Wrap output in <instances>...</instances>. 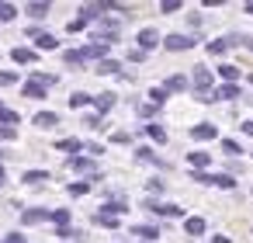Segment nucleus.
I'll list each match as a JSON object with an SVG mask.
<instances>
[{"instance_id": "obj_1", "label": "nucleus", "mask_w": 253, "mask_h": 243, "mask_svg": "<svg viewBox=\"0 0 253 243\" xmlns=\"http://www.w3.org/2000/svg\"><path fill=\"white\" fill-rule=\"evenodd\" d=\"M191 87L198 91V101L201 97H208L215 87H211V70L208 66H194V73H191Z\"/></svg>"}, {"instance_id": "obj_2", "label": "nucleus", "mask_w": 253, "mask_h": 243, "mask_svg": "<svg viewBox=\"0 0 253 243\" xmlns=\"http://www.w3.org/2000/svg\"><path fill=\"white\" fill-rule=\"evenodd\" d=\"M194 42H198L194 35H180V32H177V35H167V39H163V49H170V52H187V49H194Z\"/></svg>"}, {"instance_id": "obj_3", "label": "nucleus", "mask_w": 253, "mask_h": 243, "mask_svg": "<svg viewBox=\"0 0 253 243\" xmlns=\"http://www.w3.org/2000/svg\"><path fill=\"white\" fill-rule=\"evenodd\" d=\"M187 132H191L194 143H211V139H218V125H211V122H198V125H191Z\"/></svg>"}, {"instance_id": "obj_4", "label": "nucleus", "mask_w": 253, "mask_h": 243, "mask_svg": "<svg viewBox=\"0 0 253 243\" xmlns=\"http://www.w3.org/2000/svg\"><path fill=\"white\" fill-rule=\"evenodd\" d=\"M135 42H139V49H142V52H153L156 46H163V35H160L156 28H142V32L135 35Z\"/></svg>"}, {"instance_id": "obj_5", "label": "nucleus", "mask_w": 253, "mask_h": 243, "mask_svg": "<svg viewBox=\"0 0 253 243\" xmlns=\"http://www.w3.org/2000/svg\"><path fill=\"white\" fill-rule=\"evenodd\" d=\"M146 208H149L153 215H167V219H180V215H184V208L173 205V201H146Z\"/></svg>"}, {"instance_id": "obj_6", "label": "nucleus", "mask_w": 253, "mask_h": 243, "mask_svg": "<svg viewBox=\"0 0 253 243\" xmlns=\"http://www.w3.org/2000/svg\"><path fill=\"white\" fill-rule=\"evenodd\" d=\"M49 219H52V208H25L21 212L25 226H39V222H49Z\"/></svg>"}, {"instance_id": "obj_7", "label": "nucleus", "mask_w": 253, "mask_h": 243, "mask_svg": "<svg viewBox=\"0 0 253 243\" xmlns=\"http://www.w3.org/2000/svg\"><path fill=\"white\" fill-rule=\"evenodd\" d=\"M49 11H52L49 0H32V4H25V14H28V18H35V21L49 18Z\"/></svg>"}, {"instance_id": "obj_8", "label": "nucleus", "mask_w": 253, "mask_h": 243, "mask_svg": "<svg viewBox=\"0 0 253 243\" xmlns=\"http://www.w3.org/2000/svg\"><path fill=\"white\" fill-rule=\"evenodd\" d=\"M243 91H239V84H222V87H215L211 91V101H236Z\"/></svg>"}, {"instance_id": "obj_9", "label": "nucleus", "mask_w": 253, "mask_h": 243, "mask_svg": "<svg viewBox=\"0 0 253 243\" xmlns=\"http://www.w3.org/2000/svg\"><path fill=\"white\" fill-rule=\"evenodd\" d=\"M108 49H111V46H104V42H90V46H84L80 52H84V59H101V63H104V59H108Z\"/></svg>"}, {"instance_id": "obj_10", "label": "nucleus", "mask_w": 253, "mask_h": 243, "mask_svg": "<svg viewBox=\"0 0 253 243\" xmlns=\"http://www.w3.org/2000/svg\"><path fill=\"white\" fill-rule=\"evenodd\" d=\"M11 59H14V63H21V66H32V63L39 59V52H35V49H28V46H18V49H11Z\"/></svg>"}, {"instance_id": "obj_11", "label": "nucleus", "mask_w": 253, "mask_h": 243, "mask_svg": "<svg viewBox=\"0 0 253 243\" xmlns=\"http://www.w3.org/2000/svg\"><path fill=\"white\" fill-rule=\"evenodd\" d=\"M56 49H59V39H56V35L42 32V35L35 39V52H56Z\"/></svg>"}, {"instance_id": "obj_12", "label": "nucleus", "mask_w": 253, "mask_h": 243, "mask_svg": "<svg viewBox=\"0 0 253 243\" xmlns=\"http://www.w3.org/2000/svg\"><path fill=\"white\" fill-rule=\"evenodd\" d=\"M187 163H191V170H205V167H211V153L194 149V153H187Z\"/></svg>"}, {"instance_id": "obj_13", "label": "nucleus", "mask_w": 253, "mask_h": 243, "mask_svg": "<svg viewBox=\"0 0 253 243\" xmlns=\"http://www.w3.org/2000/svg\"><path fill=\"white\" fill-rule=\"evenodd\" d=\"M104 11H108V4H84L80 7V21H97Z\"/></svg>"}, {"instance_id": "obj_14", "label": "nucleus", "mask_w": 253, "mask_h": 243, "mask_svg": "<svg viewBox=\"0 0 253 243\" xmlns=\"http://www.w3.org/2000/svg\"><path fill=\"white\" fill-rule=\"evenodd\" d=\"M163 87H167V94H173V91H187V87H191V80H187L184 73H173V77H167V80H163Z\"/></svg>"}, {"instance_id": "obj_15", "label": "nucleus", "mask_w": 253, "mask_h": 243, "mask_svg": "<svg viewBox=\"0 0 253 243\" xmlns=\"http://www.w3.org/2000/svg\"><path fill=\"white\" fill-rule=\"evenodd\" d=\"M45 91H49V87H45V84H39V80H28V84L21 87V94H25V97H32V101H42V97H45Z\"/></svg>"}, {"instance_id": "obj_16", "label": "nucleus", "mask_w": 253, "mask_h": 243, "mask_svg": "<svg viewBox=\"0 0 253 243\" xmlns=\"http://www.w3.org/2000/svg\"><path fill=\"white\" fill-rule=\"evenodd\" d=\"M115 101H118V97H115L111 91H108V94H97V97H94V108H97V115H108V111L115 108Z\"/></svg>"}, {"instance_id": "obj_17", "label": "nucleus", "mask_w": 253, "mask_h": 243, "mask_svg": "<svg viewBox=\"0 0 253 243\" xmlns=\"http://www.w3.org/2000/svg\"><path fill=\"white\" fill-rule=\"evenodd\" d=\"M70 170H80V174L94 177V160L90 156H70Z\"/></svg>"}, {"instance_id": "obj_18", "label": "nucleus", "mask_w": 253, "mask_h": 243, "mask_svg": "<svg viewBox=\"0 0 253 243\" xmlns=\"http://www.w3.org/2000/svg\"><path fill=\"white\" fill-rule=\"evenodd\" d=\"M205 229H208V226H205V219H201V215H191V219H184V233H187V236H201Z\"/></svg>"}, {"instance_id": "obj_19", "label": "nucleus", "mask_w": 253, "mask_h": 243, "mask_svg": "<svg viewBox=\"0 0 253 243\" xmlns=\"http://www.w3.org/2000/svg\"><path fill=\"white\" fill-rule=\"evenodd\" d=\"M35 125H39V129H56V125H59V115H56V111H39V115H35Z\"/></svg>"}, {"instance_id": "obj_20", "label": "nucleus", "mask_w": 253, "mask_h": 243, "mask_svg": "<svg viewBox=\"0 0 253 243\" xmlns=\"http://www.w3.org/2000/svg\"><path fill=\"white\" fill-rule=\"evenodd\" d=\"M21 181H25V184H45V181H52V174H49V170H25Z\"/></svg>"}, {"instance_id": "obj_21", "label": "nucleus", "mask_w": 253, "mask_h": 243, "mask_svg": "<svg viewBox=\"0 0 253 243\" xmlns=\"http://www.w3.org/2000/svg\"><path fill=\"white\" fill-rule=\"evenodd\" d=\"M128 233H132V236H142L146 243H153V240L160 236V229H156V226H132Z\"/></svg>"}, {"instance_id": "obj_22", "label": "nucleus", "mask_w": 253, "mask_h": 243, "mask_svg": "<svg viewBox=\"0 0 253 243\" xmlns=\"http://www.w3.org/2000/svg\"><path fill=\"white\" fill-rule=\"evenodd\" d=\"M218 77H222L225 84H236V80H239V66H232V63H222V66H218Z\"/></svg>"}, {"instance_id": "obj_23", "label": "nucleus", "mask_w": 253, "mask_h": 243, "mask_svg": "<svg viewBox=\"0 0 253 243\" xmlns=\"http://www.w3.org/2000/svg\"><path fill=\"white\" fill-rule=\"evenodd\" d=\"M146 136H149L153 143H167V129H163L160 122H149V125H146Z\"/></svg>"}, {"instance_id": "obj_24", "label": "nucleus", "mask_w": 253, "mask_h": 243, "mask_svg": "<svg viewBox=\"0 0 253 243\" xmlns=\"http://www.w3.org/2000/svg\"><path fill=\"white\" fill-rule=\"evenodd\" d=\"M87 104H94L90 94H84V91H73L70 94V108H87Z\"/></svg>"}, {"instance_id": "obj_25", "label": "nucleus", "mask_w": 253, "mask_h": 243, "mask_svg": "<svg viewBox=\"0 0 253 243\" xmlns=\"http://www.w3.org/2000/svg\"><path fill=\"white\" fill-rule=\"evenodd\" d=\"M211 184H215V188H222V191H232V188H236V177H232V174H215V177H211Z\"/></svg>"}, {"instance_id": "obj_26", "label": "nucleus", "mask_w": 253, "mask_h": 243, "mask_svg": "<svg viewBox=\"0 0 253 243\" xmlns=\"http://www.w3.org/2000/svg\"><path fill=\"white\" fill-rule=\"evenodd\" d=\"M56 149H63V153H80V149H84V143H80V139H59V143H56Z\"/></svg>"}, {"instance_id": "obj_27", "label": "nucleus", "mask_w": 253, "mask_h": 243, "mask_svg": "<svg viewBox=\"0 0 253 243\" xmlns=\"http://www.w3.org/2000/svg\"><path fill=\"white\" fill-rule=\"evenodd\" d=\"M167 97H170V94H167V87H153V91H149V104H156V108H160V104H167Z\"/></svg>"}, {"instance_id": "obj_28", "label": "nucleus", "mask_w": 253, "mask_h": 243, "mask_svg": "<svg viewBox=\"0 0 253 243\" xmlns=\"http://www.w3.org/2000/svg\"><path fill=\"white\" fill-rule=\"evenodd\" d=\"M90 184H94V181H77V184H70L66 191H70V198H80V194H87V191H90Z\"/></svg>"}, {"instance_id": "obj_29", "label": "nucleus", "mask_w": 253, "mask_h": 243, "mask_svg": "<svg viewBox=\"0 0 253 243\" xmlns=\"http://www.w3.org/2000/svg\"><path fill=\"white\" fill-rule=\"evenodd\" d=\"M18 122H21V115H18V111H11V108L0 111V125H11V129H14Z\"/></svg>"}, {"instance_id": "obj_30", "label": "nucleus", "mask_w": 253, "mask_h": 243, "mask_svg": "<svg viewBox=\"0 0 253 243\" xmlns=\"http://www.w3.org/2000/svg\"><path fill=\"white\" fill-rule=\"evenodd\" d=\"M225 49H232L229 39H215V42H208V52H211V56H222Z\"/></svg>"}, {"instance_id": "obj_31", "label": "nucleus", "mask_w": 253, "mask_h": 243, "mask_svg": "<svg viewBox=\"0 0 253 243\" xmlns=\"http://www.w3.org/2000/svg\"><path fill=\"white\" fill-rule=\"evenodd\" d=\"M122 66H118V59H104V63H97V73H104V77H111V73H118Z\"/></svg>"}, {"instance_id": "obj_32", "label": "nucleus", "mask_w": 253, "mask_h": 243, "mask_svg": "<svg viewBox=\"0 0 253 243\" xmlns=\"http://www.w3.org/2000/svg\"><path fill=\"white\" fill-rule=\"evenodd\" d=\"M135 160H142V163H160L156 153H153L149 146H139V149H135Z\"/></svg>"}, {"instance_id": "obj_33", "label": "nucleus", "mask_w": 253, "mask_h": 243, "mask_svg": "<svg viewBox=\"0 0 253 243\" xmlns=\"http://www.w3.org/2000/svg\"><path fill=\"white\" fill-rule=\"evenodd\" d=\"M52 222L63 229V226H70V208H52Z\"/></svg>"}, {"instance_id": "obj_34", "label": "nucleus", "mask_w": 253, "mask_h": 243, "mask_svg": "<svg viewBox=\"0 0 253 243\" xmlns=\"http://www.w3.org/2000/svg\"><path fill=\"white\" fill-rule=\"evenodd\" d=\"M94 222H97V226H104V229H115V226H118V219H115V215H108V212H97V215H94Z\"/></svg>"}, {"instance_id": "obj_35", "label": "nucleus", "mask_w": 253, "mask_h": 243, "mask_svg": "<svg viewBox=\"0 0 253 243\" xmlns=\"http://www.w3.org/2000/svg\"><path fill=\"white\" fill-rule=\"evenodd\" d=\"M63 59H66L70 66H80V63H84V52H80V49H66V52H63Z\"/></svg>"}, {"instance_id": "obj_36", "label": "nucleus", "mask_w": 253, "mask_h": 243, "mask_svg": "<svg viewBox=\"0 0 253 243\" xmlns=\"http://www.w3.org/2000/svg\"><path fill=\"white\" fill-rule=\"evenodd\" d=\"M222 153H229V156H239V153H243V146H239L236 139H222Z\"/></svg>"}, {"instance_id": "obj_37", "label": "nucleus", "mask_w": 253, "mask_h": 243, "mask_svg": "<svg viewBox=\"0 0 253 243\" xmlns=\"http://www.w3.org/2000/svg\"><path fill=\"white\" fill-rule=\"evenodd\" d=\"M184 4H180V0H163V4H160V14H177Z\"/></svg>"}, {"instance_id": "obj_38", "label": "nucleus", "mask_w": 253, "mask_h": 243, "mask_svg": "<svg viewBox=\"0 0 253 243\" xmlns=\"http://www.w3.org/2000/svg\"><path fill=\"white\" fill-rule=\"evenodd\" d=\"M18 18V7L14 4H0V21H14Z\"/></svg>"}, {"instance_id": "obj_39", "label": "nucleus", "mask_w": 253, "mask_h": 243, "mask_svg": "<svg viewBox=\"0 0 253 243\" xmlns=\"http://www.w3.org/2000/svg\"><path fill=\"white\" fill-rule=\"evenodd\" d=\"M56 236H59V240H80L84 233H80V229H70V226H63V229H56Z\"/></svg>"}, {"instance_id": "obj_40", "label": "nucleus", "mask_w": 253, "mask_h": 243, "mask_svg": "<svg viewBox=\"0 0 253 243\" xmlns=\"http://www.w3.org/2000/svg\"><path fill=\"white\" fill-rule=\"evenodd\" d=\"M11 139H18V129H11V125H0V143H11Z\"/></svg>"}, {"instance_id": "obj_41", "label": "nucleus", "mask_w": 253, "mask_h": 243, "mask_svg": "<svg viewBox=\"0 0 253 243\" xmlns=\"http://www.w3.org/2000/svg\"><path fill=\"white\" fill-rule=\"evenodd\" d=\"M211 177H215V174H205V170H191V181H198V184H211Z\"/></svg>"}, {"instance_id": "obj_42", "label": "nucleus", "mask_w": 253, "mask_h": 243, "mask_svg": "<svg viewBox=\"0 0 253 243\" xmlns=\"http://www.w3.org/2000/svg\"><path fill=\"white\" fill-rule=\"evenodd\" d=\"M84 28H87V21H80V18H73V21L66 25V32H70V35H77V32H84Z\"/></svg>"}, {"instance_id": "obj_43", "label": "nucleus", "mask_w": 253, "mask_h": 243, "mask_svg": "<svg viewBox=\"0 0 253 243\" xmlns=\"http://www.w3.org/2000/svg\"><path fill=\"white\" fill-rule=\"evenodd\" d=\"M87 125L90 129H104V115H87Z\"/></svg>"}, {"instance_id": "obj_44", "label": "nucleus", "mask_w": 253, "mask_h": 243, "mask_svg": "<svg viewBox=\"0 0 253 243\" xmlns=\"http://www.w3.org/2000/svg\"><path fill=\"white\" fill-rule=\"evenodd\" d=\"M11 84H18V73H0V87H11Z\"/></svg>"}, {"instance_id": "obj_45", "label": "nucleus", "mask_w": 253, "mask_h": 243, "mask_svg": "<svg viewBox=\"0 0 253 243\" xmlns=\"http://www.w3.org/2000/svg\"><path fill=\"white\" fill-rule=\"evenodd\" d=\"M135 111H139V115H142V118H149V115H156V104H139V108H135Z\"/></svg>"}, {"instance_id": "obj_46", "label": "nucleus", "mask_w": 253, "mask_h": 243, "mask_svg": "<svg viewBox=\"0 0 253 243\" xmlns=\"http://www.w3.org/2000/svg\"><path fill=\"white\" fill-rule=\"evenodd\" d=\"M142 59H146L142 49H132V52H128V63H142Z\"/></svg>"}, {"instance_id": "obj_47", "label": "nucleus", "mask_w": 253, "mask_h": 243, "mask_svg": "<svg viewBox=\"0 0 253 243\" xmlns=\"http://www.w3.org/2000/svg\"><path fill=\"white\" fill-rule=\"evenodd\" d=\"M146 188H149V191H153V194H160V191H163V188H167V184H163V181H156V177H153V181H149V184H146Z\"/></svg>"}, {"instance_id": "obj_48", "label": "nucleus", "mask_w": 253, "mask_h": 243, "mask_svg": "<svg viewBox=\"0 0 253 243\" xmlns=\"http://www.w3.org/2000/svg\"><path fill=\"white\" fill-rule=\"evenodd\" d=\"M87 149H90V156H101V153H104V146H101V143H90Z\"/></svg>"}, {"instance_id": "obj_49", "label": "nucleus", "mask_w": 253, "mask_h": 243, "mask_svg": "<svg viewBox=\"0 0 253 243\" xmlns=\"http://www.w3.org/2000/svg\"><path fill=\"white\" fill-rule=\"evenodd\" d=\"M239 132H243V136H250V139H253V122H243V125H239Z\"/></svg>"}, {"instance_id": "obj_50", "label": "nucleus", "mask_w": 253, "mask_h": 243, "mask_svg": "<svg viewBox=\"0 0 253 243\" xmlns=\"http://www.w3.org/2000/svg\"><path fill=\"white\" fill-rule=\"evenodd\" d=\"M243 14H253V0H250V4H243Z\"/></svg>"}, {"instance_id": "obj_51", "label": "nucleus", "mask_w": 253, "mask_h": 243, "mask_svg": "<svg viewBox=\"0 0 253 243\" xmlns=\"http://www.w3.org/2000/svg\"><path fill=\"white\" fill-rule=\"evenodd\" d=\"M211 243H229V236H211Z\"/></svg>"}, {"instance_id": "obj_52", "label": "nucleus", "mask_w": 253, "mask_h": 243, "mask_svg": "<svg viewBox=\"0 0 253 243\" xmlns=\"http://www.w3.org/2000/svg\"><path fill=\"white\" fill-rule=\"evenodd\" d=\"M243 46H246V49H250V52H253V39H246V42H243Z\"/></svg>"}, {"instance_id": "obj_53", "label": "nucleus", "mask_w": 253, "mask_h": 243, "mask_svg": "<svg viewBox=\"0 0 253 243\" xmlns=\"http://www.w3.org/2000/svg\"><path fill=\"white\" fill-rule=\"evenodd\" d=\"M0 184H4V167H0Z\"/></svg>"}, {"instance_id": "obj_54", "label": "nucleus", "mask_w": 253, "mask_h": 243, "mask_svg": "<svg viewBox=\"0 0 253 243\" xmlns=\"http://www.w3.org/2000/svg\"><path fill=\"white\" fill-rule=\"evenodd\" d=\"M250 84H253V73H250Z\"/></svg>"}, {"instance_id": "obj_55", "label": "nucleus", "mask_w": 253, "mask_h": 243, "mask_svg": "<svg viewBox=\"0 0 253 243\" xmlns=\"http://www.w3.org/2000/svg\"><path fill=\"white\" fill-rule=\"evenodd\" d=\"M0 111H4V104H0Z\"/></svg>"}]
</instances>
